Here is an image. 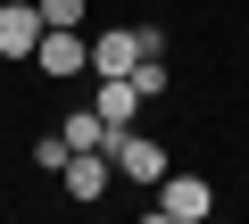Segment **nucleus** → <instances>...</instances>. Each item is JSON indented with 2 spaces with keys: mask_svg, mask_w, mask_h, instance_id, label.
Here are the masks:
<instances>
[{
  "mask_svg": "<svg viewBox=\"0 0 249 224\" xmlns=\"http://www.w3.org/2000/svg\"><path fill=\"white\" fill-rule=\"evenodd\" d=\"M150 216L158 224H208L216 216V191H208V174H158V199H150Z\"/></svg>",
  "mask_w": 249,
  "mask_h": 224,
  "instance_id": "f257e3e1",
  "label": "nucleus"
},
{
  "mask_svg": "<svg viewBox=\"0 0 249 224\" xmlns=\"http://www.w3.org/2000/svg\"><path fill=\"white\" fill-rule=\"evenodd\" d=\"M34 75H91V34L83 25H42V42H34V58H25Z\"/></svg>",
  "mask_w": 249,
  "mask_h": 224,
  "instance_id": "f03ea898",
  "label": "nucleus"
},
{
  "mask_svg": "<svg viewBox=\"0 0 249 224\" xmlns=\"http://www.w3.org/2000/svg\"><path fill=\"white\" fill-rule=\"evenodd\" d=\"M108 166H116V183H133V191H158V174H166V150H158L150 133H133V125H124V133L108 141Z\"/></svg>",
  "mask_w": 249,
  "mask_h": 224,
  "instance_id": "7ed1b4c3",
  "label": "nucleus"
},
{
  "mask_svg": "<svg viewBox=\"0 0 249 224\" xmlns=\"http://www.w3.org/2000/svg\"><path fill=\"white\" fill-rule=\"evenodd\" d=\"M34 42H42V9H34V0H0V58L25 67Z\"/></svg>",
  "mask_w": 249,
  "mask_h": 224,
  "instance_id": "20e7f679",
  "label": "nucleus"
},
{
  "mask_svg": "<svg viewBox=\"0 0 249 224\" xmlns=\"http://www.w3.org/2000/svg\"><path fill=\"white\" fill-rule=\"evenodd\" d=\"M58 174H67V199H83V207H91V199H108V183H116L108 150H75V158H67Z\"/></svg>",
  "mask_w": 249,
  "mask_h": 224,
  "instance_id": "39448f33",
  "label": "nucleus"
},
{
  "mask_svg": "<svg viewBox=\"0 0 249 224\" xmlns=\"http://www.w3.org/2000/svg\"><path fill=\"white\" fill-rule=\"evenodd\" d=\"M91 108H100V125H108V133H124V125L142 117V91L124 83V75H91Z\"/></svg>",
  "mask_w": 249,
  "mask_h": 224,
  "instance_id": "423d86ee",
  "label": "nucleus"
},
{
  "mask_svg": "<svg viewBox=\"0 0 249 224\" xmlns=\"http://www.w3.org/2000/svg\"><path fill=\"white\" fill-rule=\"evenodd\" d=\"M58 133H67V150H108V141H116V133L100 125V108H67V125H58Z\"/></svg>",
  "mask_w": 249,
  "mask_h": 224,
  "instance_id": "0eeeda50",
  "label": "nucleus"
},
{
  "mask_svg": "<svg viewBox=\"0 0 249 224\" xmlns=\"http://www.w3.org/2000/svg\"><path fill=\"white\" fill-rule=\"evenodd\" d=\"M124 83H133L142 100H158V91H166V50H158V58H133V75H124Z\"/></svg>",
  "mask_w": 249,
  "mask_h": 224,
  "instance_id": "6e6552de",
  "label": "nucleus"
},
{
  "mask_svg": "<svg viewBox=\"0 0 249 224\" xmlns=\"http://www.w3.org/2000/svg\"><path fill=\"white\" fill-rule=\"evenodd\" d=\"M67 158H75V150H67V133H58V125H50V133H34V166H42V174H58Z\"/></svg>",
  "mask_w": 249,
  "mask_h": 224,
  "instance_id": "1a4fd4ad",
  "label": "nucleus"
},
{
  "mask_svg": "<svg viewBox=\"0 0 249 224\" xmlns=\"http://www.w3.org/2000/svg\"><path fill=\"white\" fill-rule=\"evenodd\" d=\"M42 25H83V0H34Z\"/></svg>",
  "mask_w": 249,
  "mask_h": 224,
  "instance_id": "9d476101",
  "label": "nucleus"
}]
</instances>
